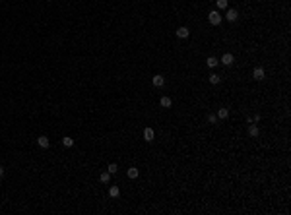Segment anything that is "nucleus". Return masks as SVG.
<instances>
[{
    "instance_id": "7",
    "label": "nucleus",
    "mask_w": 291,
    "mask_h": 215,
    "mask_svg": "<svg viewBox=\"0 0 291 215\" xmlns=\"http://www.w3.org/2000/svg\"><path fill=\"white\" fill-rule=\"evenodd\" d=\"M218 118H221V120H225L227 116H229V109H225V107H221V109H218V114H215Z\"/></svg>"
},
{
    "instance_id": "10",
    "label": "nucleus",
    "mask_w": 291,
    "mask_h": 215,
    "mask_svg": "<svg viewBox=\"0 0 291 215\" xmlns=\"http://www.w3.org/2000/svg\"><path fill=\"white\" fill-rule=\"evenodd\" d=\"M151 83H153L155 87H161L163 83H165V80H163V76H153V78H151Z\"/></svg>"
},
{
    "instance_id": "15",
    "label": "nucleus",
    "mask_w": 291,
    "mask_h": 215,
    "mask_svg": "<svg viewBox=\"0 0 291 215\" xmlns=\"http://www.w3.org/2000/svg\"><path fill=\"white\" fill-rule=\"evenodd\" d=\"M159 103H161V107H165V109H167V107H171V103H173V101H171V97H167V95H165V97H161V101H159Z\"/></svg>"
},
{
    "instance_id": "2",
    "label": "nucleus",
    "mask_w": 291,
    "mask_h": 215,
    "mask_svg": "<svg viewBox=\"0 0 291 215\" xmlns=\"http://www.w3.org/2000/svg\"><path fill=\"white\" fill-rule=\"evenodd\" d=\"M252 78L258 81H262L264 78H266V72H264V68H254V72H252Z\"/></svg>"
},
{
    "instance_id": "6",
    "label": "nucleus",
    "mask_w": 291,
    "mask_h": 215,
    "mask_svg": "<svg viewBox=\"0 0 291 215\" xmlns=\"http://www.w3.org/2000/svg\"><path fill=\"white\" fill-rule=\"evenodd\" d=\"M153 138H155V132H153V128H146V130H144V140H146V141H151Z\"/></svg>"
},
{
    "instance_id": "20",
    "label": "nucleus",
    "mask_w": 291,
    "mask_h": 215,
    "mask_svg": "<svg viewBox=\"0 0 291 215\" xmlns=\"http://www.w3.org/2000/svg\"><path fill=\"white\" fill-rule=\"evenodd\" d=\"M208 122H210V124H215V122H218V116H215V114H210V116H208Z\"/></svg>"
},
{
    "instance_id": "14",
    "label": "nucleus",
    "mask_w": 291,
    "mask_h": 215,
    "mask_svg": "<svg viewBox=\"0 0 291 215\" xmlns=\"http://www.w3.org/2000/svg\"><path fill=\"white\" fill-rule=\"evenodd\" d=\"M126 175H128L130 178H138V175H140V171L136 169V167H130V169H128V172H126Z\"/></svg>"
},
{
    "instance_id": "17",
    "label": "nucleus",
    "mask_w": 291,
    "mask_h": 215,
    "mask_svg": "<svg viewBox=\"0 0 291 215\" xmlns=\"http://www.w3.org/2000/svg\"><path fill=\"white\" fill-rule=\"evenodd\" d=\"M219 81H221V78L218 74H211L210 76V83H214V85H215V83H219Z\"/></svg>"
},
{
    "instance_id": "1",
    "label": "nucleus",
    "mask_w": 291,
    "mask_h": 215,
    "mask_svg": "<svg viewBox=\"0 0 291 215\" xmlns=\"http://www.w3.org/2000/svg\"><path fill=\"white\" fill-rule=\"evenodd\" d=\"M208 22H210L211 25H219L221 22H223V16L219 14V10H214V12L208 14Z\"/></svg>"
},
{
    "instance_id": "11",
    "label": "nucleus",
    "mask_w": 291,
    "mask_h": 215,
    "mask_svg": "<svg viewBox=\"0 0 291 215\" xmlns=\"http://www.w3.org/2000/svg\"><path fill=\"white\" fill-rule=\"evenodd\" d=\"M99 180H101L103 184H107V182L111 180V172H109V171H105V172H101V175H99Z\"/></svg>"
},
{
    "instance_id": "21",
    "label": "nucleus",
    "mask_w": 291,
    "mask_h": 215,
    "mask_svg": "<svg viewBox=\"0 0 291 215\" xmlns=\"http://www.w3.org/2000/svg\"><path fill=\"white\" fill-rule=\"evenodd\" d=\"M2 176H4V169H2V167H0V178H2Z\"/></svg>"
},
{
    "instance_id": "12",
    "label": "nucleus",
    "mask_w": 291,
    "mask_h": 215,
    "mask_svg": "<svg viewBox=\"0 0 291 215\" xmlns=\"http://www.w3.org/2000/svg\"><path fill=\"white\" fill-rule=\"evenodd\" d=\"M109 196H111V198H119V196H120L119 186H111V188H109Z\"/></svg>"
},
{
    "instance_id": "8",
    "label": "nucleus",
    "mask_w": 291,
    "mask_h": 215,
    "mask_svg": "<svg viewBox=\"0 0 291 215\" xmlns=\"http://www.w3.org/2000/svg\"><path fill=\"white\" fill-rule=\"evenodd\" d=\"M37 144H39V147H49V138H47V136H39V138H37Z\"/></svg>"
},
{
    "instance_id": "9",
    "label": "nucleus",
    "mask_w": 291,
    "mask_h": 215,
    "mask_svg": "<svg viewBox=\"0 0 291 215\" xmlns=\"http://www.w3.org/2000/svg\"><path fill=\"white\" fill-rule=\"evenodd\" d=\"M248 136H250V138H256L258 136V126L256 124H252V122L248 124Z\"/></svg>"
},
{
    "instance_id": "18",
    "label": "nucleus",
    "mask_w": 291,
    "mask_h": 215,
    "mask_svg": "<svg viewBox=\"0 0 291 215\" xmlns=\"http://www.w3.org/2000/svg\"><path fill=\"white\" fill-rule=\"evenodd\" d=\"M218 2V10H225L227 8V0H215Z\"/></svg>"
},
{
    "instance_id": "16",
    "label": "nucleus",
    "mask_w": 291,
    "mask_h": 215,
    "mask_svg": "<svg viewBox=\"0 0 291 215\" xmlns=\"http://www.w3.org/2000/svg\"><path fill=\"white\" fill-rule=\"evenodd\" d=\"M206 64H208L210 68H215V66H218V58H215V56H210V58L206 60Z\"/></svg>"
},
{
    "instance_id": "4",
    "label": "nucleus",
    "mask_w": 291,
    "mask_h": 215,
    "mask_svg": "<svg viewBox=\"0 0 291 215\" xmlns=\"http://www.w3.org/2000/svg\"><path fill=\"white\" fill-rule=\"evenodd\" d=\"M188 35H190L188 27H179V29H177V37H179V39H186Z\"/></svg>"
},
{
    "instance_id": "19",
    "label": "nucleus",
    "mask_w": 291,
    "mask_h": 215,
    "mask_svg": "<svg viewBox=\"0 0 291 215\" xmlns=\"http://www.w3.org/2000/svg\"><path fill=\"white\" fill-rule=\"evenodd\" d=\"M107 171L111 172V175H115V172H116V171H119V167H116V163H111V165H109V169H107Z\"/></svg>"
},
{
    "instance_id": "5",
    "label": "nucleus",
    "mask_w": 291,
    "mask_h": 215,
    "mask_svg": "<svg viewBox=\"0 0 291 215\" xmlns=\"http://www.w3.org/2000/svg\"><path fill=\"white\" fill-rule=\"evenodd\" d=\"M225 18L229 19V22H237V18H239V12H237V10H227Z\"/></svg>"
},
{
    "instance_id": "13",
    "label": "nucleus",
    "mask_w": 291,
    "mask_h": 215,
    "mask_svg": "<svg viewBox=\"0 0 291 215\" xmlns=\"http://www.w3.org/2000/svg\"><path fill=\"white\" fill-rule=\"evenodd\" d=\"M62 145H64V147H72V145H74V140L70 138V136H64V138H62Z\"/></svg>"
},
{
    "instance_id": "3",
    "label": "nucleus",
    "mask_w": 291,
    "mask_h": 215,
    "mask_svg": "<svg viewBox=\"0 0 291 215\" xmlns=\"http://www.w3.org/2000/svg\"><path fill=\"white\" fill-rule=\"evenodd\" d=\"M233 62H235V58H233V54H231V52H227V54H223V56H221V64H225V66H231Z\"/></svg>"
}]
</instances>
